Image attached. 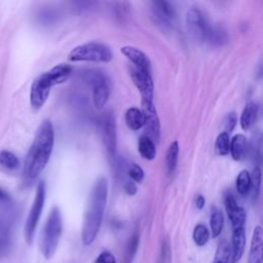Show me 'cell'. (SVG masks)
<instances>
[{"label": "cell", "instance_id": "25", "mask_svg": "<svg viewBox=\"0 0 263 263\" xmlns=\"http://www.w3.org/2000/svg\"><path fill=\"white\" fill-rule=\"evenodd\" d=\"M206 41L213 46L223 45L227 41V34L220 27H211Z\"/></svg>", "mask_w": 263, "mask_h": 263}, {"label": "cell", "instance_id": "6", "mask_svg": "<svg viewBox=\"0 0 263 263\" xmlns=\"http://www.w3.org/2000/svg\"><path fill=\"white\" fill-rule=\"evenodd\" d=\"M186 26L190 35L198 41H206L211 25L198 7H191L186 13Z\"/></svg>", "mask_w": 263, "mask_h": 263}, {"label": "cell", "instance_id": "1", "mask_svg": "<svg viewBox=\"0 0 263 263\" xmlns=\"http://www.w3.org/2000/svg\"><path fill=\"white\" fill-rule=\"evenodd\" d=\"M108 197V181L105 177L97 179L92 185L83 217L81 240L83 245L92 243L100 231Z\"/></svg>", "mask_w": 263, "mask_h": 263}, {"label": "cell", "instance_id": "17", "mask_svg": "<svg viewBox=\"0 0 263 263\" xmlns=\"http://www.w3.org/2000/svg\"><path fill=\"white\" fill-rule=\"evenodd\" d=\"M229 152L231 154V157L236 161L246 158L248 153V142L245 135L237 134L231 139Z\"/></svg>", "mask_w": 263, "mask_h": 263}, {"label": "cell", "instance_id": "3", "mask_svg": "<svg viewBox=\"0 0 263 263\" xmlns=\"http://www.w3.org/2000/svg\"><path fill=\"white\" fill-rule=\"evenodd\" d=\"M63 231V219L62 213L59 206H52L47 220L44 224L41 238H40V251L42 256L49 260L55 253L59 241Z\"/></svg>", "mask_w": 263, "mask_h": 263}, {"label": "cell", "instance_id": "16", "mask_svg": "<svg viewBox=\"0 0 263 263\" xmlns=\"http://www.w3.org/2000/svg\"><path fill=\"white\" fill-rule=\"evenodd\" d=\"M246 247V232L245 228H235L232 231V249H231V263H236L243 255Z\"/></svg>", "mask_w": 263, "mask_h": 263}, {"label": "cell", "instance_id": "32", "mask_svg": "<svg viewBox=\"0 0 263 263\" xmlns=\"http://www.w3.org/2000/svg\"><path fill=\"white\" fill-rule=\"evenodd\" d=\"M128 176L132 179V181L137 182V183H141L144 180L145 174L143 168L137 164V163H132V165L128 168Z\"/></svg>", "mask_w": 263, "mask_h": 263}, {"label": "cell", "instance_id": "4", "mask_svg": "<svg viewBox=\"0 0 263 263\" xmlns=\"http://www.w3.org/2000/svg\"><path fill=\"white\" fill-rule=\"evenodd\" d=\"M112 57V51L108 45L91 41L72 48L68 54V60L71 62L108 63Z\"/></svg>", "mask_w": 263, "mask_h": 263}, {"label": "cell", "instance_id": "22", "mask_svg": "<svg viewBox=\"0 0 263 263\" xmlns=\"http://www.w3.org/2000/svg\"><path fill=\"white\" fill-rule=\"evenodd\" d=\"M179 157V142L177 140L173 141L166 151L165 155V166L168 175H173L176 171Z\"/></svg>", "mask_w": 263, "mask_h": 263}, {"label": "cell", "instance_id": "26", "mask_svg": "<svg viewBox=\"0 0 263 263\" xmlns=\"http://www.w3.org/2000/svg\"><path fill=\"white\" fill-rule=\"evenodd\" d=\"M231 256L230 245L227 240H222L217 247L213 263H228Z\"/></svg>", "mask_w": 263, "mask_h": 263}, {"label": "cell", "instance_id": "12", "mask_svg": "<svg viewBox=\"0 0 263 263\" xmlns=\"http://www.w3.org/2000/svg\"><path fill=\"white\" fill-rule=\"evenodd\" d=\"M224 204H225V210L227 213V216L231 222L232 228H240L243 227L245 222H246V211L243 208L238 205L236 202V199L232 194H226L224 198Z\"/></svg>", "mask_w": 263, "mask_h": 263}, {"label": "cell", "instance_id": "13", "mask_svg": "<svg viewBox=\"0 0 263 263\" xmlns=\"http://www.w3.org/2000/svg\"><path fill=\"white\" fill-rule=\"evenodd\" d=\"M120 52L133 63V65H134L133 67L138 68L143 71H146V72H150V69H151L150 60H149L148 55L144 51L139 49L138 47L130 46V45L122 46L120 48Z\"/></svg>", "mask_w": 263, "mask_h": 263}, {"label": "cell", "instance_id": "27", "mask_svg": "<svg viewBox=\"0 0 263 263\" xmlns=\"http://www.w3.org/2000/svg\"><path fill=\"white\" fill-rule=\"evenodd\" d=\"M0 165L7 170H15L20 166V160L12 152L8 150H0Z\"/></svg>", "mask_w": 263, "mask_h": 263}, {"label": "cell", "instance_id": "8", "mask_svg": "<svg viewBox=\"0 0 263 263\" xmlns=\"http://www.w3.org/2000/svg\"><path fill=\"white\" fill-rule=\"evenodd\" d=\"M144 116L145 135L154 143H158L160 138V123L153 102H142L141 109Z\"/></svg>", "mask_w": 263, "mask_h": 263}, {"label": "cell", "instance_id": "28", "mask_svg": "<svg viewBox=\"0 0 263 263\" xmlns=\"http://www.w3.org/2000/svg\"><path fill=\"white\" fill-rule=\"evenodd\" d=\"M230 149V138L229 135L225 132H222L218 135L215 142V150L216 153L222 156H225L229 153Z\"/></svg>", "mask_w": 263, "mask_h": 263}, {"label": "cell", "instance_id": "21", "mask_svg": "<svg viewBox=\"0 0 263 263\" xmlns=\"http://www.w3.org/2000/svg\"><path fill=\"white\" fill-rule=\"evenodd\" d=\"M138 151L144 159L152 160L156 156L155 143L146 136H142L138 141Z\"/></svg>", "mask_w": 263, "mask_h": 263}, {"label": "cell", "instance_id": "19", "mask_svg": "<svg viewBox=\"0 0 263 263\" xmlns=\"http://www.w3.org/2000/svg\"><path fill=\"white\" fill-rule=\"evenodd\" d=\"M257 113H258V106L256 103L250 102L245 106L239 118V123L243 130H248L252 127V125L256 121Z\"/></svg>", "mask_w": 263, "mask_h": 263}, {"label": "cell", "instance_id": "23", "mask_svg": "<svg viewBox=\"0 0 263 263\" xmlns=\"http://www.w3.org/2000/svg\"><path fill=\"white\" fill-rule=\"evenodd\" d=\"M251 187V174L247 170H242L236 177L235 188L240 195H247Z\"/></svg>", "mask_w": 263, "mask_h": 263}, {"label": "cell", "instance_id": "15", "mask_svg": "<svg viewBox=\"0 0 263 263\" xmlns=\"http://www.w3.org/2000/svg\"><path fill=\"white\" fill-rule=\"evenodd\" d=\"M263 258V234L261 226H256L251 240L248 263H262Z\"/></svg>", "mask_w": 263, "mask_h": 263}, {"label": "cell", "instance_id": "2", "mask_svg": "<svg viewBox=\"0 0 263 263\" xmlns=\"http://www.w3.org/2000/svg\"><path fill=\"white\" fill-rule=\"evenodd\" d=\"M54 144V129L50 120H43L36 130L35 138L27 154L24 173L34 179L40 175L49 161Z\"/></svg>", "mask_w": 263, "mask_h": 263}, {"label": "cell", "instance_id": "7", "mask_svg": "<svg viewBox=\"0 0 263 263\" xmlns=\"http://www.w3.org/2000/svg\"><path fill=\"white\" fill-rule=\"evenodd\" d=\"M54 86L47 72L37 76L31 85L30 103L33 109L39 110L47 101L51 87Z\"/></svg>", "mask_w": 263, "mask_h": 263}, {"label": "cell", "instance_id": "10", "mask_svg": "<svg viewBox=\"0 0 263 263\" xmlns=\"http://www.w3.org/2000/svg\"><path fill=\"white\" fill-rule=\"evenodd\" d=\"M102 138L106 151L110 157H113L116 152L117 135H116V122L113 114L107 112L102 118Z\"/></svg>", "mask_w": 263, "mask_h": 263}, {"label": "cell", "instance_id": "30", "mask_svg": "<svg viewBox=\"0 0 263 263\" xmlns=\"http://www.w3.org/2000/svg\"><path fill=\"white\" fill-rule=\"evenodd\" d=\"M260 185H261V168L259 166L254 167L251 175V187L253 199H257L260 193Z\"/></svg>", "mask_w": 263, "mask_h": 263}, {"label": "cell", "instance_id": "24", "mask_svg": "<svg viewBox=\"0 0 263 263\" xmlns=\"http://www.w3.org/2000/svg\"><path fill=\"white\" fill-rule=\"evenodd\" d=\"M210 225H211V232L213 237H218L222 232L223 225H224V217L221 211L215 209L213 210L210 218Z\"/></svg>", "mask_w": 263, "mask_h": 263}, {"label": "cell", "instance_id": "34", "mask_svg": "<svg viewBox=\"0 0 263 263\" xmlns=\"http://www.w3.org/2000/svg\"><path fill=\"white\" fill-rule=\"evenodd\" d=\"M237 123V116L235 113L231 112L229 114H227L225 120H224V127H225V133H227L229 135V133H231L233 130V128L235 127Z\"/></svg>", "mask_w": 263, "mask_h": 263}, {"label": "cell", "instance_id": "40", "mask_svg": "<svg viewBox=\"0 0 263 263\" xmlns=\"http://www.w3.org/2000/svg\"><path fill=\"white\" fill-rule=\"evenodd\" d=\"M9 238L6 237H0V254H2L3 251H5L6 249H8L9 247Z\"/></svg>", "mask_w": 263, "mask_h": 263}, {"label": "cell", "instance_id": "11", "mask_svg": "<svg viewBox=\"0 0 263 263\" xmlns=\"http://www.w3.org/2000/svg\"><path fill=\"white\" fill-rule=\"evenodd\" d=\"M90 81L92 84V103L97 109H102L109 100L110 86L106 77L100 73H97Z\"/></svg>", "mask_w": 263, "mask_h": 263}, {"label": "cell", "instance_id": "5", "mask_svg": "<svg viewBox=\"0 0 263 263\" xmlns=\"http://www.w3.org/2000/svg\"><path fill=\"white\" fill-rule=\"evenodd\" d=\"M45 183L43 181H40L37 185L36 192H35V197L31 206V210L29 212V215L27 217L26 223H25V228H24V234H25V239L28 245H31L34 239L35 231L38 225V222L40 220L44 202H45Z\"/></svg>", "mask_w": 263, "mask_h": 263}, {"label": "cell", "instance_id": "39", "mask_svg": "<svg viewBox=\"0 0 263 263\" xmlns=\"http://www.w3.org/2000/svg\"><path fill=\"white\" fill-rule=\"evenodd\" d=\"M11 201V197L10 195L0 187V202H3V203H8Z\"/></svg>", "mask_w": 263, "mask_h": 263}, {"label": "cell", "instance_id": "41", "mask_svg": "<svg viewBox=\"0 0 263 263\" xmlns=\"http://www.w3.org/2000/svg\"><path fill=\"white\" fill-rule=\"evenodd\" d=\"M1 256H2V254H0V257H1Z\"/></svg>", "mask_w": 263, "mask_h": 263}, {"label": "cell", "instance_id": "37", "mask_svg": "<svg viewBox=\"0 0 263 263\" xmlns=\"http://www.w3.org/2000/svg\"><path fill=\"white\" fill-rule=\"evenodd\" d=\"M9 224L0 219V237L9 238Z\"/></svg>", "mask_w": 263, "mask_h": 263}, {"label": "cell", "instance_id": "38", "mask_svg": "<svg viewBox=\"0 0 263 263\" xmlns=\"http://www.w3.org/2000/svg\"><path fill=\"white\" fill-rule=\"evenodd\" d=\"M204 204H205V198L203 197V195L197 194L195 196V206H196V209L201 210V209H203Z\"/></svg>", "mask_w": 263, "mask_h": 263}, {"label": "cell", "instance_id": "35", "mask_svg": "<svg viewBox=\"0 0 263 263\" xmlns=\"http://www.w3.org/2000/svg\"><path fill=\"white\" fill-rule=\"evenodd\" d=\"M95 263H116V258L109 251H103L96 259Z\"/></svg>", "mask_w": 263, "mask_h": 263}, {"label": "cell", "instance_id": "36", "mask_svg": "<svg viewBox=\"0 0 263 263\" xmlns=\"http://www.w3.org/2000/svg\"><path fill=\"white\" fill-rule=\"evenodd\" d=\"M124 190L126 192V194L128 195H135L137 193V186H136V183L132 180L129 181H126L125 184H124Z\"/></svg>", "mask_w": 263, "mask_h": 263}, {"label": "cell", "instance_id": "31", "mask_svg": "<svg viewBox=\"0 0 263 263\" xmlns=\"http://www.w3.org/2000/svg\"><path fill=\"white\" fill-rule=\"evenodd\" d=\"M172 262V253H171V245L167 238H164L161 242L160 253L158 263H171Z\"/></svg>", "mask_w": 263, "mask_h": 263}, {"label": "cell", "instance_id": "9", "mask_svg": "<svg viewBox=\"0 0 263 263\" xmlns=\"http://www.w3.org/2000/svg\"><path fill=\"white\" fill-rule=\"evenodd\" d=\"M132 80L141 93L142 102H153L154 84L150 72L132 67L129 70Z\"/></svg>", "mask_w": 263, "mask_h": 263}, {"label": "cell", "instance_id": "18", "mask_svg": "<svg viewBox=\"0 0 263 263\" xmlns=\"http://www.w3.org/2000/svg\"><path fill=\"white\" fill-rule=\"evenodd\" d=\"M73 71L72 66H70L69 64L66 63H62V64H58L54 67H52L50 70L46 71L48 76L50 77L51 81L53 82L54 85L60 84L65 82L71 75Z\"/></svg>", "mask_w": 263, "mask_h": 263}, {"label": "cell", "instance_id": "20", "mask_svg": "<svg viewBox=\"0 0 263 263\" xmlns=\"http://www.w3.org/2000/svg\"><path fill=\"white\" fill-rule=\"evenodd\" d=\"M124 119L126 125L132 130H139L144 125V116L141 109L137 107H130L125 111Z\"/></svg>", "mask_w": 263, "mask_h": 263}, {"label": "cell", "instance_id": "14", "mask_svg": "<svg viewBox=\"0 0 263 263\" xmlns=\"http://www.w3.org/2000/svg\"><path fill=\"white\" fill-rule=\"evenodd\" d=\"M152 9L157 21L163 26H170L176 17L175 8L167 1H153Z\"/></svg>", "mask_w": 263, "mask_h": 263}, {"label": "cell", "instance_id": "29", "mask_svg": "<svg viewBox=\"0 0 263 263\" xmlns=\"http://www.w3.org/2000/svg\"><path fill=\"white\" fill-rule=\"evenodd\" d=\"M192 237H193L194 242L198 247L204 246L210 238V232H209L206 226L203 224H197L193 229Z\"/></svg>", "mask_w": 263, "mask_h": 263}, {"label": "cell", "instance_id": "33", "mask_svg": "<svg viewBox=\"0 0 263 263\" xmlns=\"http://www.w3.org/2000/svg\"><path fill=\"white\" fill-rule=\"evenodd\" d=\"M139 242H140V236H139V233L136 231L132 237L129 238V241L127 243V249H126V253H127V257L128 259L130 260L134 255L136 254L137 250H138V247H139Z\"/></svg>", "mask_w": 263, "mask_h": 263}]
</instances>
